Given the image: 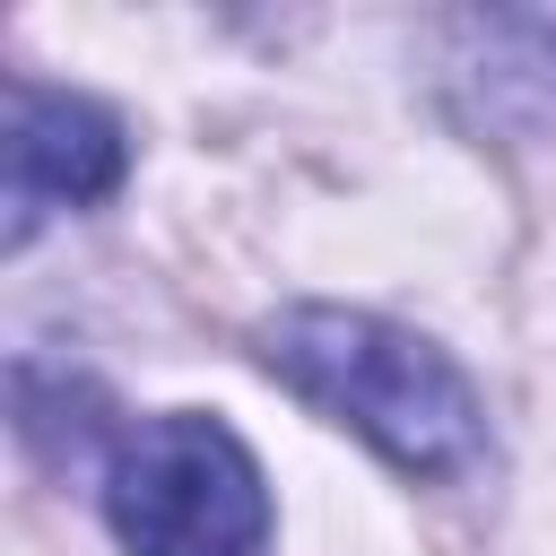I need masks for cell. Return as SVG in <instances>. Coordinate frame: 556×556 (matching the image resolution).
Listing matches in <instances>:
<instances>
[{"label": "cell", "instance_id": "7a4b0ae2", "mask_svg": "<svg viewBox=\"0 0 556 556\" xmlns=\"http://www.w3.org/2000/svg\"><path fill=\"white\" fill-rule=\"evenodd\" d=\"M104 521L122 556H269V478L252 443L208 408H156L104 469Z\"/></svg>", "mask_w": 556, "mask_h": 556}, {"label": "cell", "instance_id": "3957f363", "mask_svg": "<svg viewBox=\"0 0 556 556\" xmlns=\"http://www.w3.org/2000/svg\"><path fill=\"white\" fill-rule=\"evenodd\" d=\"M130 139L96 96L17 78L9 87V252L52 217V208H96L122 191Z\"/></svg>", "mask_w": 556, "mask_h": 556}, {"label": "cell", "instance_id": "6da1fadb", "mask_svg": "<svg viewBox=\"0 0 556 556\" xmlns=\"http://www.w3.org/2000/svg\"><path fill=\"white\" fill-rule=\"evenodd\" d=\"M261 365L321 408L330 426H348L356 443H374L400 478H460L486 452V400L478 382L408 321L365 313V304H287L278 321H261Z\"/></svg>", "mask_w": 556, "mask_h": 556}]
</instances>
